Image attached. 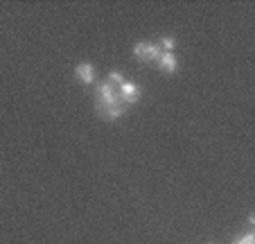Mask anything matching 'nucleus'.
I'll use <instances>...</instances> for the list:
<instances>
[{"instance_id": "obj_8", "label": "nucleus", "mask_w": 255, "mask_h": 244, "mask_svg": "<svg viewBox=\"0 0 255 244\" xmlns=\"http://www.w3.org/2000/svg\"><path fill=\"white\" fill-rule=\"evenodd\" d=\"M160 50L172 52V50H174V38L172 36H163V41H160Z\"/></svg>"}, {"instance_id": "obj_4", "label": "nucleus", "mask_w": 255, "mask_h": 244, "mask_svg": "<svg viewBox=\"0 0 255 244\" xmlns=\"http://www.w3.org/2000/svg\"><path fill=\"white\" fill-rule=\"evenodd\" d=\"M95 106H97V111H100L106 120H118L122 113H125V109H127L120 100L113 102V104H95Z\"/></svg>"}, {"instance_id": "obj_2", "label": "nucleus", "mask_w": 255, "mask_h": 244, "mask_svg": "<svg viewBox=\"0 0 255 244\" xmlns=\"http://www.w3.org/2000/svg\"><path fill=\"white\" fill-rule=\"evenodd\" d=\"M118 97H120V102L122 104H135L138 102V97H140V88L135 86L133 81H129L127 79L122 86H118Z\"/></svg>"}, {"instance_id": "obj_1", "label": "nucleus", "mask_w": 255, "mask_h": 244, "mask_svg": "<svg viewBox=\"0 0 255 244\" xmlns=\"http://www.w3.org/2000/svg\"><path fill=\"white\" fill-rule=\"evenodd\" d=\"M133 54H135V59H140V61H158L163 50H160V45H156V43H135Z\"/></svg>"}, {"instance_id": "obj_9", "label": "nucleus", "mask_w": 255, "mask_h": 244, "mask_svg": "<svg viewBox=\"0 0 255 244\" xmlns=\"http://www.w3.org/2000/svg\"><path fill=\"white\" fill-rule=\"evenodd\" d=\"M233 244H255V235L253 233H246L244 238H240V240H235Z\"/></svg>"}, {"instance_id": "obj_5", "label": "nucleus", "mask_w": 255, "mask_h": 244, "mask_svg": "<svg viewBox=\"0 0 255 244\" xmlns=\"http://www.w3.org/2000/svg\"><path fill=\"white\" fill-rule=\"evenodd\" d=\"M158 68L163 72H167V75H172V72H176V68H178V59L174 57L172 52H165L163 50V54L158 57Z\"/></svg>"}, {"instance_id": "obj_3", "label": "nucleus", "mask_w": 255, "mask_h": 244, "mask_svg": "<svg viewBox=\"0 0 255 244\" xmlns=\"http://www.w3.org/2000/svg\"><path fill=\"white\" fill-rule=\"evenodd\" d=\"M118 100H120V97H118V88L113 86V84L104 81V84L97 86V104H113V102H118Z\"/></svg>"}, {"instance_id": "obj_6", "label": "nucleus", "mask_w": 255, "mask_h": 244, "mask_svg": "<svg viewBox=\"0 0 255 244\" xmlns=\"http://www.w3.org/2000/svg\"><path fill=\"white\" fill-rule=\"evenodd\" d=\"M75 75L79 77V81L82 84H93V79H95V68H93V63H79L77 70H75Z\"/></svg>"}, {"instance_id": "obj_7", "label": "nucleus", "mask_w": 255, "mask_h": 244, "mask_svg": "<svg viewBox=\"0 0 255 244\" xmlns=\"http://www.w3.org/2000/svg\"><path fill=\"white\" fill-rule=\"evenodd\" d=\"M125 81H127V77L122 75L120 70H111V72H109V84H113L116 88H118V86H122Z\"/></svg>"}]
</instances>
